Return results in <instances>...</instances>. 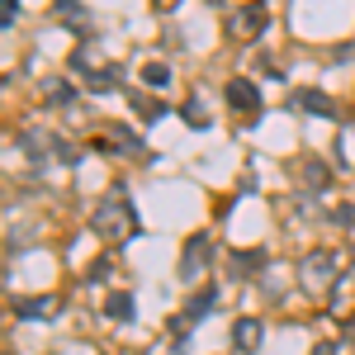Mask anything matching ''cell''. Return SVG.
I'll return each mask as SVG.
<instances>
[{"instance_id": "obj_16", "label": "cell", "mask_w": 355, "mask_h": 355, "mask_svg": "<svg viewBox=\"0 0 355 355\" xmlns=\"http://www.w3.org/2000/svg\"><path fill=\"white\" fill-rule=\"evenodd\" d=\"M43 142H48L43 133H24V147H28V152H43Z\"/></svg>"}, {"instance_id": "obj_9", "label": "cell", "mask_w": 355, "mask_h": 355, "mask_svg": "<svg viewBox=\"0 0 355 355\" xmlns=\"http://www.w3.org/2000/svg\"><path fill=\"white\" fill-rule=\"evenodd\" d=\"M266 266V251H237V261H232V275H256Z\"/></svg>"}, {"instance_id": "obj_5", "label": "cell", "mask_w": 355, "mask_h": 355, "mask_svg": "<svg viewBox=\"0 0 355 355\" xmlns=\"http://www.w3.org/2000/svg\"><path fill=\"white\" fill-rule=\"evenodd\" d=\"M294 105H299L303 114H322V119H331V114H336V105H331L322 90H299V95H294Z\"/></svg>"}, {"instance_id": "obj_7", "label": "cell", "mask_w": 355, "mask_h": 355, "mask_svg": "<svg viewBox=\"0 0 355 355\" xmlns=\"http://www.w3.org/2000/svg\"><path fill=\"white\" fill-rule=\"evenodd\" d=\"M48 313H57V294H43V299H24V303H19V318H24V322L48 318Z\"/></svg>"}, {"instance_id": "obj_12", "label": "cell", "mask_w": 355, "mask_h": 355, "mask_svg": "<svg viewBox=\"0 0 355 355\" xmlns=\"http://www.w3.org/2000/svg\"><path fill=\"white\" fill-rule=\"evenodd\" d=\"M142 81L162 90V85H171V67H162V62H147V67H142Z\"/></svg>"}, {"instance_id": "obj_14", "label": "cell", "mask_w": 355, "mask_h": 355, "mask_svg": "<svg viewBox=\"0 0 355 355\" xmlns=\"http://www.w3.org/2000/svg\"><path fill=\"white\" fill-rule=\"evenodd\" d=\"M15 15H19V0H0V24L15 28Z\"/></svg>"}, {"instance_id": "obj_3", "label": "cell", "mask_w": 355, "mask_h": 355, "mask_svg": "<svg viewBox=\"0 0 355 355\" xmlns=\"http://www.w3.org/2000/svg\"><path fill=\"white\" fill-rule=\"evenodd\" d=\"M204 251H214L209 232H194L190 246H185V261H180V279H194V275L204 270Z\"/></svg>"}, {"instance_id": "obj_2", "label": "cell", "mask_w": 355, "mask_h": 355, "mask_svg": "<svg viewBox=\"0 0 355 355\" xmlns=\"http://www.w3.org/2000/svg\"><path fill=\"white\" fill-rule=\"evenodd\" d=\"M336 270H341L336 251H313V256L303 261L299 279H303V289H308V294H322V289H327L331 279H336Z\"/></svg>"}, {"instance_id": "obj_8", "label": "cell", "mask_w": 355, "mask_h": 355, "mask_svg": "<svg viewBox=\"0 0 355 355\" xmlns=\"http://www.w3.org/2000/svg\"><path fill=\"white\" fill-rule=\"evenodd\" d=\"M261 24H266V10H261V5H251V10H242V15H237V33H242V38H256V33H261Z\"/></svg>"}, {"instance_id": "obj_10", "label": "cell", "mask_w": 355, "mask_h": 355, "mask_svg": "<svg viewBox=\"0 0 355 355\" xmlns=\"http://www.w3.org/2000/svg\"><path fill=\"white\" fill-rule=\"evenodd\" d=\"M105 313H110L114 322L133 318V294H110V299H105Z\"/></svg>"}, {"instance_id": "obj_18", "label": "cell", "mask_w": 355, "mask_h": 355, "mask_svg": "<svg viewBox=\"0 0 355 355\" xmlns=\"http://www.w3.org/2000/svg\"><path fill=\"white\" fill-rule=\"evenodd\" d=\"M209 5H218V0H209Z\"/></svg>"}, {"instance_id": "obj_15", "label": "cell", "mask_w": 355, "mask_h": 355, "mask_svg": "<svg viewBox=\"0 0 355 355\" xmlns=\"http://www.w3.org/2000/svg\"><path fill=\"white\" fill-rule=\"evenodd\" d=\"M336 223H341V227H355V209H351V204L336 209Z\"/></svg>"}, {"instance_id": "obj_6", "label": "cell", "mask_w": 355, "mask_h": 355, "mask_svg": "<svg viewBox=\"0 0 355 355\" xmlns=\"http://www.w3.org/2000/svg\"><path fill=\"white\" fill-rule=\"evenodd\" d=\"M232 346H237V351H256V346H261V322H256V318H242V322L232 327Z\"/></svg>"}, {"instance_id": "obj_11", "label": "cell", "mask_w": 355, "mask_h": 355, "mask_svg": "<svg viewBox=\"0 0 355 355\" xmlns=\"http://www.w3.org/2000/svg\"><path fill=\"white\" fill-rule=\"evenodd\" d=\"M204 313H214V289H209V294H194V299L185 303V322H199Z\"/></svg>"}, {"instance_id": "obj_17", "label": "cell", "mask_w": 355, "mask_h": 355, "mask_svg": "<svg viewBox=\"0 0 355 355\" xmlns=\"http://www.w3.org/2000/svg\"><path fill=\"white\" fill-rule=\"evenodd\" d=\"M313 355H336V346H318V351H313Z\"/></svg>"}, {"instance_id": "obj_1", "label": "cell", "mask_w": 355, "mask_h": 355, "mask_svg": "<svg viewBox=\"0 0 355 355\" xmlns=\"http://www.w3.org/2000/svg\"><path fill=\"white\" fill-rule=\"evenodd\" d=\"M128 218H133V209H128V190H123V185H114L110 199L95 209V232L114 242V237H123V232H128Z\"/></svg>"}, {"instance_id": "obj_13", "label": "cell", "mask_w": 355, "mask_h": 355, "mask_svg": "<svg viewBox=\"0 0 355 355\" xmlns=\"http://www.w3.org/2000/svg\"><path fill=\"white\" fill-rule=\"evenodd\" d=\"M185 123H190V128H204V123H209V114H204V105H199V100H190V105H185Z\"/></svg>"}, {"instance_id": "obj_4", "label": "cell", "mask_w": 355, "mask_h": 355, "mask_svg": "<svg viewBox=\"0 0 355 355\" xmlns=\"http://www.w3.org/2000/svg\"><path fill=\"white\" fill-rule=\"evenodd\" d=\"M227 100H232L246 119H256V114H261V90H256L251 81H232V85H227Z\"/></svg>"}]
</instances>
